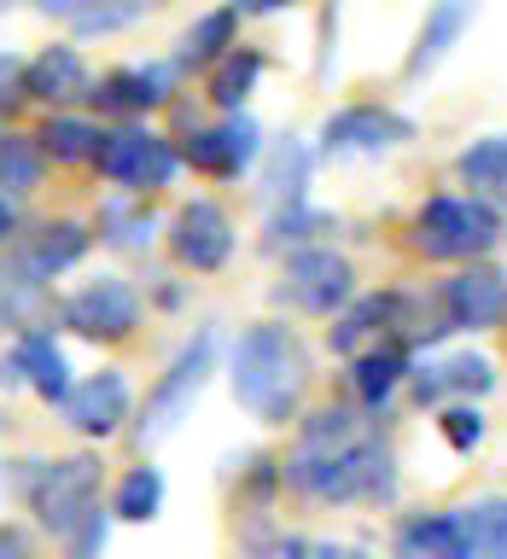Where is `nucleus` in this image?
<instances>
[{
    "label": "nucleus",
    "mask_w": 507,
    "mask_h": 559,
    "mask_svg": "<svg viewBox=\"0 0 507 559\" xmlns=\"http://www.w3.org/2000/svg\"><path fill=\"white\" fill-rule=\"evenodd\" d=\"M280 484H292L309 501H391L397 496V454L350 408H315L297 431V449L280 461Z\"/></svg>",
    "instance_id": "nucleus-1"
},
{
    "label": "nucleus",
    "mask_w": 507,
    "mask_h": 559,
    "mask_svg": "<svg viewBox=\"0 0 507 559\" xmlns=\"http://www.w3.org/2000/svg\"><path fill=\"white\" fill-rule=\"evenodd\" d=\"M227 384L234 402L251 408L262 426H286L297 414V396L309 384V349L286 321H257L239 332L234 356H227Z\"/></svg>",
    "instance_id": "nucleus-2"
},
{
    "label": "nucleus",
    "mask_w": 507,
    "mask_h": 559,
    "mask_svg": "<svg viewBox=\"0 0 507 559\" xmlns=\"http://www.w3.org/2000/svg\"><path fill=\"white\" fill-rule=\"evenodd\" d=\"M414 251L432 262H479L502 245V210L490 199H461V192H437L414 210Z\"/></svg>",
    "instance_id": "nucleus-3"
},
{
    "label": "nucleus",
    "mask_w": 507,
    "mask_h": 559,
    "mask_svg": "<svg viewBox=\"0 0 507 559\" xmlns=\"http://www.w3.org/2000/svg\"><path fill=\"white\" fill-rule=\"evenodd\" d=\"M99 478H105V466L94 461V454L30 461V472H24V501H30V513L42 519V531H52V536L64 542V536L99 507Z\"/></svg>",
    "instance_id": "nucleus-4"
},
{
    "label": "nucleus",
    "mask_w": 507,
    "mask_h": 559,
    "mask_svg": "<svg viewBox=\"0 0 507 559\" xmlns=\"http://www.w3.org/2000/svg\"><path fill=\"white\" fill-rule=\"evenodd\" d=\"M210 373H216V332L199 326V332L181 344V356L169 361V373L152 384L146 408H140V419H134V443L146 449V443H157V437H169L175 426H181V419L192 414V402H199V391H204Z\"/></svg>",
    "instance_id": "nucleus-5"
},
{
    "label": "nucleus",
    "mask_w": 507,
    "mask_h": 559,
    "mask_svg": "<svg viewBox=\"0 0 507 559\" xmlns=\"http://www.w3.org/2000/svg\"><path fill=\"white\" fill-rule=\"evenodd\" d=\"M99 175L111 187L122 192H157V187H169L175 181V169H181V152L169 146L164 134H152V129H134V122H122V129H111L99 140Z\"/></svg>",
    "instance_id": "nucleus-6"
},
{
    "label": "nucleus",
    "mask_w": 507,
    "mask_h": 559,
    "mask_svg": "<svg viewBox=\"0 0 507 559\" xmlns=\"http://www.w3.org/2000/svg\"><path fill=\"white\" fill-rule=\"evenodd\" d=\"M274 297L292 309H304V314H339L350 297H356V269H350L339 251H327V245H309V251L286 257Z\"/></svg>",
    "instance_id": "nucleus-7"
},
{
    "label": "nucleus",
    "mask_w": 507,
    "mask_h": 559,
    "mask_svg": "<svg viewBox=\"0 0 507 559\" xmlns=\"http://www.w3.org/2000/svg\"><path fill=\"white\" fill-rule=\"evenodd\" d=\"M385 338H402V344L414 338V304H409L402 292H367V297H350V304L332 314V326H327L332 356H350V361H356L362 349L385 344Z\"/></svg>",
    "instance_id": "nucleus-8"
},
{
    "label": "nucleus",
    "mask_w": 507,
    "mask_h": 559,
    "mask_svg": "<svg viewBox=\"0 0 507 559\" xmlns=\"http://www.w3.org/2000/svg\"><path fill=\"white\" fill-rule=\"evenodd\" d=\"M64 326L76 332V338H87V344H122V338H134V326H140V292L129 286V280H117V274L87 280L82 292L64 297Z\"/></svg>",
    "instance_id": "nucleus-9"
},
{
    "label": "nucleus",
    "mask_w": 507,
    "mask_h": 559,
    "mask_svg": "<svg viewBox=\"0 0 507 559\" xmlns=\"http://www.w3.org/2000/svg\"><path fill=\"white\" fill-rule=\"evenodd\" d=\"M444 332H496L507 321V274L496 262H467L437 286Z\"/></svg>",
    "instance_id": "nucleus-10"
},
{
    "label": "nucleus",
    "mask_w": 507,
    "mask_h": 559,
    "mask_svg": "<svg viewBox=\"0 0 507 559\" xmlns=\"http://www.w3.org/2000/svg\"><path fill=\"white\" fill-rule=\"evenodd\" d=\"M169 257L181 262V269H192V274L227 269V257H234V222H227V210L216 199L181 204L175 222H169Z\"/></svg>",
    "instance_id": "nucleus-11"
},
{
    "label": "nucleus",
    "mask_w": 507,
    "mask_h": 559,
    "mask_svg": "<svg viewBox=\"0 0 507 559\" xmlns=\"http://www.w3.org/2000/svg\"><path fill=\"white\" fill-rule=\"evenodd\" d=\"M59 408H64V426L76 437H117L122 426H129L134 391H129V379H122L117 367H99V373L70 384V396L59 402Z\"/></svg>",
    "instance_id": "nucleus-12"
},
{
    "label": "nucleus",
    "mask_w": 507,
    "mask_h": 559,
    "mask_svg": "<svg viewBox=\"0 0 507 559\" xmlns=\"http://www.w3.org/2000/svg\"><path fill=\"white\" fill-rule=\"evenodd\" d=\"M402 140H414V122L385 111V105H344L321 122V152L327 157H367V152H391Z\"/></svg>",
    "instance_id": "nucleus-13"
},
{
    "label": "nucleus",
    "mask_w": 507,
    "mask_h": 559,
    "mask_svg": "<svg viewBox=\"0 0 507 559\" xmlns=\"http://www.w3.org/2000/svg\"><path fill=\"white\" fill-rule=\"evenodd\" d=\"M257 152H262V129L245 111H234L216 129H192V140L181 146V157L199 175H210V181H234L239 169L257 164Z\"/></svg>",
    "instance_id": "nucleus-14"
},
{
    "label": "nucleus",
    "mask_w": 507,
    "mask_h": 559,
    "mask_svg": "<svg viewBox=\"0 0 507 559\" xmlns=\"http://www.w3.org/2000/svg\"><path fill=\"white\" fill-rule=\"evenodd\" d=\"M409 391L420 408H444V402H472V396H484V391H496V361L479 356V349H455V356L444 361H426V367H414L409 373Z\"/></svg>",
    "instance_id": "nucleus-15"
},
{
    "label": "nucleus",
    "mask_w": 507,
    "mask_h": 559,
    "mask_svg": "<svg viewBox=\"0 0 507 559\" xmlns=\"http://www.w3.org/2000/svg\"><path fill=\"white\" fill-rule=\"evenodd\" d=\"M87 245H94V234H87L82 222H47L17 245L7 269L17 280H30V286H47V280H59L64 269H76V262L87 257Z\"/></svg>",
    "instance_id": "nucleus-16"
},
{
    "label": "nucleus",
    "mask_w": 507,
    "mask_h": 559,
    "mask_svg": "<svg viewBox=\"0 0 507 559\" xmlns=\"http://www.w3.org/2000/svg\"><path fill=\"white\" fill-rule=\"evenodd\" d=\"M169 94H175V64H122V70H111V76H99L87 87V99H94L105 117L157 111V105H169Z\"/></svg>",
    "instance_id": "nucleus-17"
},
{
    "label": "nucleus",
    "mask_w": 507,
    "mask_h": 559,
    "mask_svg": "<svg viewBox=\"0 0 507 559\" xmlns=\"http://www.w3.org/2000/svg\"><path fill=\"white\" fill-rule=\"evenodd\" d=\"M391 559H472V531L461 507L444 513H409L391 536Z\"/></svg>",
    "instance_id": "nucleus-18"
},
{
    "label": "nucleus",
    "mask_w": 507,
    "mask_h": 559,
    "mask_svg": "<svg viewBox=\"0 0 507 559\" xmlns=\"http://www.w3.org/2000/svg\"><path fill=\"white\" fill-rule=\"evenodd\" d=\"M409 373H414V349L402 338H385V344L362 349V356L350 361V396H356L367 414H385V402L409 384Z\"/></svg>",
    "instance_id": "nucleus-19"
},
{
    "label": "nucleus",
    "mask_w": 507,
    "mask_h": 559,
    "mask_svg": "<svg viewBox=\"0 0 507 559\" xmlns=\"http://www.w3.org/2000/svg\"><path fill=\"white\" fill-rule=\"evenodd\" d=\"M12 373L30 384L42 402H64L70 396V361H64V349L59 338H52L47 326H30V332H17V344H12Z\"/></svg>",
    "instance_id": "nucleus-20"
},
{
    "label": "nucleus",
    "mask_w": 507,
    "mask_h": 559,
    "mask_svg": "<svg viewBox=\"0 0 507 559\" xmlns=\"http://www.w3.org/2000/svg\"><path fill=\"white\" fill-rule=\"evenodd\" d=\"M87 64L76 47H47L24 64V99H42V105H70V99H87Z\"/></svg>",
    "instance_id": "nucleus-21"
},
{
    "label": "nucleus",
    "mask_w": 507,
    "mask_h": 559,
    "mask_svg": "<svg viewBox=\"0 0 507 559\" xmlns=\"http://www.w3.org/2000/svg\"><path fill=\"white\" fill-rule=\"evenodd\" d=\"M467 24H472V0H432L426 24H420L409 59H402V76H426V70H437L449 59V47L461 41Z\"/></svg>",
    "instance_id": "nucleus-22"
},
{
    "label": "nucleus",
    "mask_w": 507,
    "mask_h": 559,
    "mask_svg": "<svg viewBox=\"0 0 507 559\" xmlns=\"http://www.w3.org/2000/svg\"><path fill=\"white\" fill-rule=\"evenodd\" d=\"M309 169H315V152L304 146V140H280V146L269 152V169H262V199H269L274 210H292L304 204V187H309Z\"/></svg>",
    "instance_id": "nucleus-23"
},
{
    "label": "nucleus",
    "mask_w": 507,
    "mask_h": 559,
    "mask_svg": "<svg viewBox=\"0 0 507 559\" xmlns=\"http://www.w3.org/2000/svg\"><path fill=\"white\" fill-rule=\"evenodd\" d=\"M157 234V222H152V210L140 192H111V199L99 204V239L105 245H117V251H146Z\"/></svg>",
    "instance_id": "nucleus-24"
},
{
    "label": "nucleus",
    "mask_w": 507,
    "mask_h": 559,
    "mask_svg": "<svg viewBox=\"0 0 507 559\" xmlns=\"http://www.w3.org/2000/svg\"><path fill=\"white\" fill-rule=\"evenodd\" d=\"M234 35H239V7H216L204 12L199 24L181 35V59L175 70H199V64H222L227 52H234Z\"/></svg>",
    "instance_id": "nucleus-25"
},
{
    "label": "nucleus",
    "mask_w": 507,
    "mask_h": 559,
    "mask_svg": "<svg viewBox=\"0 0 507 559\" xmlns=\"http://www.w3.org/2000/svg\"><path fill=\"white\" fill-rule=\"evenodd\" d=\"M99 140H105L99 122L52 111V117L42 122V134H35V146H42V157H52V164H94V157H99Z\"/></svg>",
    "instance_id": "nucleus-26"
},
{
    "label": "nucleus",
    "mask_w": 507,
    "mask_h": 559,
    "mask_svg": "<svg viewBox=\"0 0 507 559\" xmlns=\"http://www.w3.org/2000/svg\"><path fill=\"white\" fill-rule=\"evenodd\" d=\"M455 175L472 187V199H507V134H484L455 157Z\"/></svg>",
    "instance_id": "nucleus-27"
},
{
    "label": "nucleus",
    "mask_w": 507,
    "mask_h": 559,
    "mask_svg": "<svg viewBox=\"0 0 507 559\" xmlns=\"http://www.w3.org/2000/svg\"><path fill=\"white\" fill-rule=\"evenodd\" d=\"M157 513H164V472L157 466H129L111 496V519L122 524H152Z\"/></svg>",
    "instance_id": "nucleus-28"
},
{
    "label": "nucleus",
    "mask_w": 507,
    "mask_h": 559,
    "mask_svg": "<svg viewBox=\"0 0 507 559\" xmlns=\"http://www.w3.org/2000/svg\"><path fill=\"white\" fill-rule=\"evenodd\" d=\"M42 169H47V157L35 140L0 134V192H7V199H24V192L42 187Z\"/></svg>",
    "instance_id": "nucleus-29"
},
{
    "label": "nucleus",
    "mask_w": 507,
    "mask_h": 559,
    "mask_svg": "<svg viewBox=\"0 0 507 559\" xmlns=\"http://www.w3.org/2000/svg\"><path fill=\"white\" fill-rule=\"evenodd\" d=\"M257 76H262V52H257V47H234V52L216 64V76H210V99H216L222 111H239L245 94L257 87Z\"/></svg>",
    "instance_id": "nucleus-30"
},
{
    "label": "nucleus",
    "mask_w": 507,
    "mask_h": 559,
    "mask_svg": "<svg viewBox=\"0 0 507 559\" xmlns=\"http://www.w3.org/2000/svg\"><path fill=\"white\" fill-rule=\"evenodd\" d=\"M321 234H332L327 210L292 204V210H274V216H269V239H262V245H269V251H286V245H292V251H309Z\"/></svg>",
    "instance_id": "nucleus-31"
},
{
    "label": "nucleus",
    "mask_w": 507,
    "mask_h": 559,
    "mask_svg": "<svg viewBox=\"0 0 507 559\" xmlns=\"http://www.w3.org/2000/svg\"><path fill=\"white\" fill-rule=\"evenodd\" d=\"M461 513L472 531V559H507V496H479Z\"/></svg>",
    "instance_id": "nucleus-32"
},
{
    "label": "nucleus",
    "mask_w": 507,
    "mask_h": 559,
    "mask_svg": "<svg viewBox=\"0 0 507 559\" xmlns=\"http://www.w3.org/2000/svg\"><path fill=\"white\" fill-rule=\"evenodd\" d=\"M437 431H444V443L455 454H472V449L484 443L490 419H484L479 402H444V408H437Z\"/></svg>",
    "instance_id": "nucleus-33"
},
{
    "label": "nucleus",
    "mask_w": 507,
    "mask_h": 559,
    "mask_svg": "<svg viewBox=\"0 0 507 559\" xmlns=\"http://www.w3.org/2000/svg\"><path fill=\"white\" fill-rule=\"evenodd\" d=\"M140 17V7L134 0H82V12L70 17L82 35H111V29H122V24H134Z\"/></svg>",
    "instance_id": "nucleus-34"
},
{
    "label": "nucleus",
    "mask_w": 507,
    "mask_h": 559,
    "mask_svg": "<svg viewBox=\"0 0 507 559\" xmlns=\"http://www.w3.org/2000/svg\"><path fill=\"white\" fill-rule=\"evenodd\" d=\"M105 536H111V513H99V507H94V513H87L76 531L64 536V559H99L105 554Z\"/></svg>",
    "instance_id": "nucleus-35"
},
{
    "label": "nucleus",
    "mask_w": 507,
    "mask_h": 559,
    "mask_svg": "<svg viewBox=\"0 0 507 559\" xmlns=\"http://www.w3.org/2000/svg\"><path fill=\"white\" fill-rule=\"evenodd\" d=\"M17 105H24V59H17V52H7L0 47V111H17Z\"/></svg>",
    "instance_id": "nucleus-36"
},
{
    "label": "nucleus",
    "mask_w": 507,
    "mask_h": 559,
    "mask_svg": "<svg viewBox=\"0 0 507 559\" xmlns=\"http://www.w3.org/2000/svg\"><path fill=\"white\" fill-rule=\"evenodd\" d=\"M0 559H35V542L24 524H0Z\"/></svg>",
    "instance_id": "nucleus-37"
},
{
    "label": "nucleus",
    "mask_w": 507,
    "mask_h": 559,
    "mask_svg": "<svg viewBox=\"0 0 507 559\" xmlns=\"http://www.w3.org/2000/svg\"><path fill=\"white\" fill-rule=\"evenodd\" d=\"M12 239H17V199L0 192V245H12Z\"/></svg>",
    "instance_id": "nucleus-38"
},
{
    "label": "nucleus",
    "mask_w": 507,
    "mask_h": 559,
    "mask_svg": "<svg viewBox=\"0 0 507 559\" xmlns=\"http://www.w3.org/2000/svg\"><path fill=\"white\" fill-rule=\"evenodd\" d=\"M234 7H239V12H257V17H262V12H286L292 0H234Z\"/></svg>",
    "instance_id": "nucleus-39"
},
{
    "label": "nucleus",
    "mask_w": 507,
    "mask_h": 559,
    "mask_svg": "<svg viewBox=\"0 0 507 559\" xmlns=\"http://www.w3.org/2000/svg\"><path fill=\"white\" fill-rule=\"evenodd\" d=\"M42 12H52V17H76L82 12V0H35Z\"/></svg>",
    "instance_id": "nucleus-40"
},
{
    "label": "nucleus",
    "mask_w": 507,
    "mask_h": 559,
    "mask_svg": "<svg viewBox=\"0 0 507 559\" xmlns=\"http://www.w3.org/2000/svg\"><path fill=\"white\" fill-rule=\"evenodd\" d=\"M309 559H344V548H309Z\"/></svg>",
    "instance_id": "nucleus-41"
},
{
    "label": "nucleus",
    "mask_w": 507,
    "mask_h": 559,
    "mask_svg": "<svg viewBox=\"0 0 507 559\" xmlns=\"http://www.w3.org/2000/svg\"><path fill=\"white\" fill-rule=\"evenodd\" d=\"M134 7H140V12H146V7H164V0H134Z\"/></svg>",
    "instance_id": "nucleus-42"
}]
</instances>
